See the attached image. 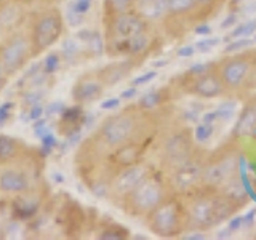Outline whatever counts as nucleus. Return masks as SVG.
<instances>
[{"instance_id": "nucleus-16", "label": "nucleus", "mask_w": 256, "mask_h": 240, "mask_svg": "<svg viewBox=\"0 0 256 240\" xmlns=\"http://www.w3.org/2000/svg\"><path fill=\"white\" fill-rule=\"evenodd\" d=\"M28 56H29L28 38L14 37L12 42L4 48L0 60H2L5 69L8 70V74H13V72H16L22 66L24 61L28 60Z\"/></svg>"}, {"instance_id": "nucleus-29", "label": "nucleus", "mask_w": 256, "mask_h": 240, "mask_svg": "<svg viewBox=\"0 0 256 240\" xmlns=\"http://www.w3.org/2000/svg\"><path fill=\"white\" fill-rule=\"evenodd\" d=\"M156 76H157L156 72H149L148 76H142V77H140V78H136L134 82H133V85H141V84H144V82H146V80H150V78H154Z\"/></svg>"}, {"instance_id": "nucleus-10", "label": "nucleus", "mask_w": 256, "mask_h": 240, "mask_svg": "<svg viewBox=\"0 0 256 240\" xmlns=\"http://www.w3.org/2000/svg\"><path fill=\"white\" fill-rule=\"evenodd\" d=\"M212 20L197 0H168L162 32L170 38H182Z\"/></svg>"}, {"instance_id": "nucleus-17", "label": "nucleus", "mask_w": 256, "mask_h": 240, "mask_svg": "<svg viewBox=\"0 0 256 240\" xmlns=\"http://www.w3.org/2000/svg\"><path fill=\"white\" fill-rule=\"evenodd\" d=\"M256 132V94H250L244 100V108L240 110L238 120L232 130V134L245 140L253 136Z\"/></svg>"}, {"instance_id": "nucleus-2", "label": "nucleus", "mask_w": 256, "mask_h": 240, "mask_svg": "<svg viewBox=\"0 0 256 240\" xmlns=\"http://www.w3.org/2000/svg\"><path fill=\"white\" fill-rule=\"evenodd\" d=\"M106 53L112 58L124 56L138 61L141 66L164 44L162 29L142 20L134 12L125 13L104 22Z\"/></svg>"}, {"instance_id": "nucleus-20", "label": "nucleus", "mask_w": 256, "mask_h": 240, "mask_svg": "<svg viewBox=\"0 0 256 240\" xmlns=\"http://www.w3.org/2000/svg\"><path fill=\"white\" fill-rule=\"evenodd\" d=\"M136 0H104V22L125 13L133 12Z\"/></svg>"}, {"instance_id": "nucleus-12", "label": "nucleus", "mask_w": 256, "mask_h": 240, "mask_svg": "<svg viewBox=\"0 0 256 240\" xmlns=\"http://www.w3.org/2000/svg\"><path fill=\"white\" fill-rule=\"evenodd\" d=\"M154 166L156 165L146 158L140 164L120 168L117 174L114 176V180L110 181L108 197L110 200H114V204L120 206V204H122V200L126 197L128 192H130Z\"/></svg>"}, {"instance_id": "nucleus-24", "label": "nucleus", "mask_w": 256, "mask_h": 240, "mask_svg": "<svg viewBox=\"0 0 256 240\" xmlns=\"http://www.w3.org/2000/svg\"><path fill=\"white\" fill-rule=\"evenodd\" d=\"M98 237L100 238H125L128 237V232L120 226H114V228L104 229Z\"/></svg>"}, {"instance_id": "nucleus-13", "label": "nucleus", "mask_w": 256, "mask_h": 240, "mask_svg": "<svg viewBox=\"0 0 256 240\" xmlns=\"http://www.w3.org/2000/svg\"><path fill=\"white\" fill-rule=\"evenodd\" d=\"M62 32V18L61 14L52 10L45 14H42L34 28V45L37 50H45V48L52 46L56 40L61 37Z\"/></svg>"}, {"instance_id": "nucleus-26", "label": "nucleus", "mask_w": 256, "mask_h": 240, "mask_svg": "<svg viewBox=\"0 0 256 240\" xmlns=\"http://www.w3.org/2000/svg\"><path fill=\"white\" fill-rule=\"evenodd\" d=\"M12 108H13L12 102H5V104H2V106H0V122H5V120L8 118Z\"/></svg>"}, {"instance_id": "nucleus-31", "label": "nucleus", "mask_w": 256, "mask_h": 240, "mask_svg": "<svg viewBox=\"0 0 256 240\" xmlns=\"http://www.w3.org/2000/svg\"><path fill=\"white\" fill-rule=\"evenodd\" d=\"M116 106H118V100H109L102 102V109H112Z\"/></svg>"}, {"instance_id": "nucleus-3", "label": "nucleus", "mask_w": 256, "mask_h": 240, "mask_svg": "<svg viewBox=\"0 0 256 240\" xmlns=\"http://www.w3.org/2000/svg\"><path fill=\"white\" fill-rule=\"evenodd\" d=\"M189 232H208L244 210V206L218 189L198 188L182 196Z\"/></svg>"}, {"instance_id": "nucleus-23", "label": "nucleus", "mask_w": 256, "mask_h": 240, "mask_svg": "<svg viewBox=\"0 0 256 240\" xmlns=\"http://www.w3.org/2000/svg\"><path fill=\"white\" fill-rule=\"evenodd\" d=\"M16 150V144L12 138L0 134V158H10Z\"/></svg>"}, {"instance_id": "nucleus-6", "label": "nucleus", "mask_w": 256, "mask_h": 240, "mask_svg": "<svg viewBox=\"0 0 256 240\" xmlns=\"http://www.w3.org/2000/svg\"><path fill=\"white\" fill-rule=\"evenodd\" d=\"M240 157H242V140L232 134L218 148L208 152L202 186L208 189H222L238 176Z\"/></svg>"}, {"instance_id": "nucleus-22", "label": "nucleus", "mask_w": 256, "mask_h": 240, "mask_svg": "<svg viewBox=\"0 0 256 240\" xmlns=\"http://www.w3.org/2000/svg\"><path fill=\"white\" fill-rule=\"evenodd\" d=\"M197 2L208 13V16L213 20L214 16L221 12V8L229 2V0H197Z\"/></svg>"}, {"instance_id": "nucleus-25", "label": "nucleus", "mask_w": 256, "mask_h": 240, "mask_svg": "<svg viewBox=\"0 0 256 240\" xmlns=\"http://www.w3.org/2000/svg\"><path fill=\"white\" fill-rule=\"evenodd\" d=\"M44 66H45V70L46 72H53V70H56L58 69V66H60V58H58V54H50L48 58L45 60V62H44Z\"/></svg>"}, {"instance_id": "nucleus-27", "label": "nucleus", "mask_w": 256, "mask_h": 240, "mask_svg": "<svg viewBox=\"0 0 256 240\" xmlns=\"http://www.w3.org/2000/svg\"><path fill=\"white\" fill-rule=\"evenodd\" d=\"M6 76H8V70L5 69L2 60H0V90H2L6 84Z\"/></svg>"}, {"instance_id": "nucleus-28", "label": "nucleus", "mask_w": 256, "mask_h": 240, "mask_svg": "<svg viewBox=\"0 0 256 240\" xmlns=\"http://www.w3.org/2000/svg\"><path fill=\"white\" fill-rule=\"evenodd\" d=\"M42 144H44V148H45V149H50V148L54 146V138L52 136L50 132H48V133L44 136V138H42Z\"/></svg>"}, {"instance_id": "nucleus-5", "label": "nucleus", "mask_w": 256, "mask_h": 240, "mask_svg": "<svg viewBox=\"0 0 256 240\" xmlns=\"http://www.w3.org/2000/svg\"><path fill=\"white\" fill-rule=\"evenodd\" d=\"M228 98L245 100L256 92V48L232 53L214 61Z\"/></svg>"}, {"instance_id": "nucleus-7", "label": "nucleus", "mask_w": 256, "mask_h": 240, "mask_svg": "<svg viewBox=\"0 0 256 240\" xmlns=\"http://www.w3.org/2000/svg\"><path fill=\"white\" fill-rule=\"evenodd\" d=\"M170 196H173V192L168 186L165 173L154 166L128 192L126 197L122 200V204H120V208H122L125 214L142 221L154 208L165 202Z\"/></svg>"}, {"instance_id": "nucleus-19", "label": "nucleus", "mask_w": 256, "mask_h": 240, "mask_svg": "<svg viewBox=\"0 0 256 240\" xmlns=\"http://www.w3.org/2000/svg\"><path fill=\"white\" fill-rule=\"evenodd\" d=\"M29 189V180L18 170H5L0 174V190L18 194Z\"/></svg>"}, {"instance_id": "nucleus-18", "label": "nucleus", "mask_w": 256, "mask_h": 240, "mask_svg": "<svg viewBox=\"0 0 256 240\" xmlns=\"http://www.w3.org/2000/svg\"><path fill=\"white\" fill-rule=\"evenodd\" d=\"M168 0H136L133 12L142 20L162 29V22L166 13Z\"/></svg>"}, {"instance_id": "nucleus-14", "label": "nucleus", "mask_w": 256, "mask_h": 240, "mask_svg": "<svg viewBox=\"0 0 256 240\" xmlns=\"http://www.w3.org/2000/svg\"><path fill=\"white\" fill-rule=\"evenodd\" d=\"M104 88H106V85L102 84L98 70L88 72L76 82L74 88H72V98L77 104H90L101 98Z\"/></svg>"}, {"instance_id": "nucleus-9", "label": "nucleus", "mask_w": 256, "mask_h": 240, "mask_svg": "<svg viewBox=\"0 0 256 240\" xmlns=\"http://www.w3.org/2000/svg\"><path fill=\"white\" fill-rule=\"evenodd\" d=\"M142 224L149 232L162 238H176L188 234V214L182 198L174 194L170 196L142 220Z\"/></svg>"}, {"instance_id": "nucleus-1", "label": "nucleus", "mask_w": 256, "mask_h": 240, "mask_svg": "<svg viewBox=\"0 0 256 240\" xmlns=\"http://www.w3.org/2000/svg\"><path fill=\"white\" fill-rule=\"evenodd\" d=\"M170 114V106L146 108L141 102L130 104L100 125L94 134L93 152L98 158L109 160L112 152L125 144L154 142L160 126Z\"/></svg>"}, {"instance_id": "nucleus-8", "label": "nucleus", "mask_w": 256, "mask_h": 240, "mask_svg": "<svg viewBox=\"0 0 256 240\" xmlns=\"http://www.w3.org/2000/svg\"><path fill=\"white\" fill-rule=\"evenodd\" d=\"M170 88L178 93L197 96V98L204 100L228 98L226 88L214 68V61L182 72L181 76L172 80Z\"/></svg>"}, {"instance_id": "nucleus-32", "label": "nucleus", "mask_w": 256, "mask_h": 240, "mask_svg": "<svg viewBox=\"0 0 256 240\" xmlns=\"http://www.w3.org/2000/svg\"><path fill=\"white\" fill-rule=\"evenodd\" d=\"M60 106H61V104H52V106H50V109H48V112H50V114H52V112H56V110H60Z\"/></svg>"}, {"instance_id": "nucleus-30", "label": "nucleus", "mask_w": 256, "mask_h": 240, "mask_svg": "<svg viewBox=\"0 0 256 240\" xmlns=\"http://www.w3.org/2000/svg\"><path fill=\"white\" fill-rule=\"evenodd\" d=\"M42 112H44L42 108H40V106H34V108H32V110H30L29 117H30L32 120H36V118H38L40 116H42Z\"/></svg>"}, {"instance_id": "nucleus-21", "label": "nucleus", "mask_w": 256, "mask_h": 240, "mask_svg": "<svg viewBox=\"0 0 256 240\" xmlns=\"http://www.w3.org/2000/svg\"><path fill=\"white\" fill-rule=\"evenodd\" d=\"M20 8L16 5H8V6H4L2 10H0V28L4 29H8L12 28L13 24H16V21L20 20Z\"/></svg>"}, {"instance_id": "nucleus-4", "label": "nucleus", "mask_w": 256, "mask_h": 240, "mask_svg": "<svg viewBox=\"0 0 256 240\" xmlns=\"http://www.w3.org/2000/svg\"><path fill=\"white\" fill-rule=\"evenodd\" d=\"M196 146L194 128L170 114L160 126L149 156L152 157V164L166 174L173 166L186 158Z\"/></svg>"}, {"instance_id": "nucleus-15", "label": "nucleus", "mask_w": 256, "mask_h": 240, "mask_svg": "<svg viewBox=\"0 0 256 240\" xmlns=\"http://www.w3.org/2000/svg\"><path fill=\"white\" fill-rule=\"evenodd\" d=\"M141 64L138 61H134L132 58H124L120 61H116V62H110L108 66H104L98 70V74L102 80V84L106 85V88L109 86H114L117 84H120L122 80L130 77V74L138 69Z\"/></svg>"}, {"instance_id": "nucleus-11", "label": "nucleus", "mask_w": 256, "mask_h": 240, "mask_svg": "<svg viewBox=\"0 0 256 240\" xmlns=\"http://www.w3.org/2000/svg\"><path fill=\"white\" fill-rule=\"evenodd\" d=\"M208 152L210 150L206 148L197 144L194 150L186 158L181 160L178 165L173 166L165 174L168 186H170L174 196L182 197L202 186V176H204V168H205Z\"/></svg>"}]
</instances>
